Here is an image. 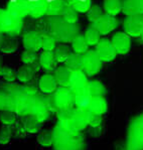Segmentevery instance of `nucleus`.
Instances as JSON below:
<instances>
[{
	"instance_id": "49530a36",
	"label": "nucleus",
	"mask_w": 143,
	"mask_h": 150,
	"mask_svg": "<svg viewBox=\"0 0 143 150\" xmlns=\"http://www.w3.org/2000/svg\"><path fill=\"white\" fill-rule=\"evenodd\" d=\"M2 67V61H1V57H0V68Z\"/></svg>"
},
{
	"instance_id": "a878e982",
	"label": "nucleus",
	"mask_w": 143,
	"mask_h": 150,
	"mask_svg": "<svg viewBox=\"0 0 143 150\" xmlns=\"http://www.w3.org/2000/svg\"><path fill=\"white\" fill-rule=\"evenodd\" d=\"M75 96V106L79 109H86L88 110L89 108V105L91 103V100H92V96L88 93L87 90L85 91H82V92H78V93H75L74 94Z\"/></svg>"
},
{
	"instance_id": "ea45409f",
	"label": "nucleus",
	"mask_w": 143,
	"mask_h": 150,
	"mask_svg": "<svg viewBox=\"0 0 143 150\" xmlns=\"http://www.w3.org/2000/svg\"><path fill=\"white\" fill-rule=\"evenodd\" d=\"M0 77L5 81V82L8 83H13L17 79L15 71L11 68H9V67H4V66H2L0 68Z\"/></svg>"
},
{
	"instance_id": "f03ea898",
	"label": "nucleus",
	"mask_w": 143,
	"mask_h": 150,
	"mask_svg": "<svg viewBox=\"0 0 143 150\" xmlns=\"http://www.w3.org/2000/svg\"><path fill=\"white\" fill-rule=\"evenodd\" d=\"M50 28V34L61 42H72V40L80 33L78 23H69L59 16H50L47 18Z\"/></svg>"
},
{
	"instance_id": "aec40b11",
	"label": "nucleus",
	"mask_w": 143,
	"mask_h": 150,
	"mask_svg": "<svg viewBox=\"0 0 143 150\" xmlns=\"http://www.w3.org/2000/svg\"><path fill=\"white\" fill-rule=\"evenodd\" d=\"M38 61L40 64V68L43 71H52L56 70L57 66V61L55 59L54 52H50V50H45V52H41V54L38 57Z\"/></svg>"
},
{
	"instance_id": "7c9ffc66",
	"label": "nucleus",
	"mask_w": 143,
	"mask_h": 150,
	"mask_svg": "<svg viewBox=\"0 0 143 150\" xmlns=\"http://www.w3.org/2000/svg\"><path fill=\"white\" fill-rule=\"evenodd\" d=\"M74 109L75 108H67V109H61L57 111V124L61 126L64 127V128L69 129V125H70V121L73 116Z\"/></svg>"
},
{
	"instance_id": "f8f14e48",
	"label": "nucleus",
	"mask_w": 143,
	"mask_h": 150,
	"mask_svg": "<svg viewBox=\"0 0 143 150\" xmlns=\"http://www.w3.org/2000/svg\"><path fill=\"white\" fill-rule=\"evenodd\" d=\"M6 10L13 17L23 20L28 16V0H10Z\"/></svg>"
},
{
	"instance_id": "5701e85b",
	"label": "nucleus",
	"mask_w": 143,
	"mask_h": 150,
	"mask_svg": "<svg viewBox=\"0 0 143 150\" xmlns=\"http://www.w3.org/2000/svg\"><path fill=\"white\" fill-rule=\"evenodd\" d=\"M35 73L36 71L34 70L32 66H30V64H23L16 71V78L20 83L27 84V83L31 82L33 80Z\"/></svg>"
},
{
	"instance_id": "9b49d317",
	"label": "nucleus",
	"mask_w": 143,
	"mask_h": 150,
	"mask_svg": "<svg viewBox=\"0 0 143 150\" xmlns=\"http://www.w3.org/2000/svg\"><path fill=\"white\" fill-rule=\"evenodd\" d=\"M119 22L118 20L115 18V16L109 15V14H103L97 20L96 22H94L93 25L98 29V31L100 32L101 35H106L109 34L110 32H112L115 28H117Z\"/></svg>"
},
{
	"instance_id": "0eeeda50",
	"label": "nucleus",
	"mask_w": 143,
	"mask_h": 150,
	"mask_svg": "<svg viewBox=\"0 0 143 150\" xmlns=\"http://www.w3.org/2000/svg\"><path fill=\"white\" fill-rule=\"evenodd\" d=\"M90 116H91V112L89 110L75 108L70 121L69 129L72 131H77V132L85 130L89 126Z\"/></svg>"
},
{
	"instance_id": "dca6fc26",
	"label": "nucleus",
	"mask_w": 143,
	"mask_h": 150,
	"mask_svg": "<svg viewBox=\"0 0 143 150\" xmlns=\"http://www.w3.org/2000/svg\"><path fill=\"white\" fill-rule=\"evenodd\" d=\"M38 89L41 93H43L45 95H50L54 94L57 89V83L56 81L54 75L50 73H47L45 75H42L38 80Z\"/></svg>"
},
{
	"instance_id": "c756f323",
	"label": "nucleus",
	"mask_w": 143,
	"mask_h": 150,
	"mask_svg": "<svg viewBox=\"0 0 143 150\" xmlns=\"http://www.w3.org/2000/svg\"><path fill=\"white\" fill-rule=\"evenodd\" d=\"M66 66L70 69L71 71H78L83 69V54L73 52L70 54L69 57L66 61Z\"/></svg>"
},
{
	"instance_id": "393cba45",
	"label": "nucleus",
	"mask_w": 143,
	"mask_h": 150,
	"mask_svg": "<svg viewBox=\"0 0 143 150\" xmlns=\"http://www.w3.org/2000/svg\"><path fill=\"white\" fill-rule=\"evenodd\" d=\"M17 47L18 41L15 38V36L3 34L1 47H0V52H2L3 54H12V52H14L17 50Z\"/></svg>"
},
{
	"instance_id": "4468645a",
	"label": "nucleus",
	"mask_w": 143,
	"mask_h": 150,
	"mask_svg": "<svg viewBox=\"0 0 143 150\" xmlns=\"http://www.w3.org/2000/svg\"><path fill=\"white\" fill-rule=\"evenodd\" d=\"M112 45L116 50L117 54H125L131 48L130 36L126 32L118 31L112 36Z\"/></svg>"
},
{
	"instance_id": "4be33fe9",
	"label": "nucleus",
	"mask_w": 143,
	"mask_h": 150,
	"mask_svg": "<svg viewBox=\"0 0 143 150\" xmlns=\"http://www.w3.org/2000/svg\"><path fill=\"white\" fill-rule=\"evenodd\" d=\"M72 71L67 66L59 67L54 71V76L59 87H69Z\"/></svg>"
},
{
	"instance_id": "b1692460",
	"label": "nucleus",
	"mask_w": 143,
	"mask_h": 150,
	"mask_svg": "<svg viewBox=\"0 0 143 150\" xmlns=\"http://www.w3.org/2000/svg\"><path fill=\"white\" fill-rule=\"evenodd\" d=\"M68 3L66 0H47V11L48 16H59L63 14Z\"/></svg>"
},
{
	"instance_id": "9d476101",
	"label": "nucleus",
	"mask_w": 143,
	"mask_h": 150,
	"mask_svg": "<svg viewBox=\"0 0 143 150\" xmlns=\"http://www.w3.org/2000/svg\"><path fill=\"white\" fill-rule=\"evenodd\" d=\"M95 52L99 55V57L102 59L103 63H109L116 59L117 57V52L113 47L112 41L107 38L100 40V41L96 45Z\"/></svg>"
},
{
	"instance_id": "4c0bfd02",
	"label": "nucleus",
	"mask_w": 143,
	"mask_h": 150,
	"mask_svg": "<svg viewBox=\"0 0 143 150\" xmlns=\"http://www.w3.org/2000/svg\"><path fill=\"white\" fill-rule=\"evenodd\" d=\"M20 59L24 64H32L35 62L38 61V52H32V50H25L24 52H21Z\"/></svg>"
},
{
	"instance_id": "ddd939ff",
	"label": "nucleus",
	"mask_w": 143,
	"mask_h": 150,
	"mask_svg": "<svg viewBox=\"0 0 143 150\" xmlns=\"http://www.w3.org/2000/svg\"><path fill=\"white\" fill-rule=\"evenodd\" d=\"M88 83H89V81H88V76L83 71V70L72 71L69 88H70L71 91L73 92L74 94L87 90Z\"/></svg>"
},
{
	"instance_id": "37998d69",
	"label": "nucleus",
	"mask_w": 143,
	"mask_h": 150,
	"mask_svg": "<svg viewBox=\"0 0 143 150\" xmlns=\"http://www.w3.org/2000/svg\"><path fill=\"white\" fill-rule=\"evenodd\" d=\"M11 96L4 90H0V112L4 110H11Z\"/></svg>"
},
{
	"instance_id": "2eb2a0df",
	"label": "nucleus",
	"mask_w": 143,
	"mask_h": 150,
	"mask_svg": "<svg viewBox=\"0 0 143 150\" xmlns=\"http://www.w3.org/2000/svg\"><path fill=\"white\" fill-rule=\"evenodd\" d=\"M22 43L25 50L38 52L42 47V34L36 30H29L25 32L22 38Z\"/></svg>"
},
{
	"instance_id": "cd10ccee",
	"label": "nucleus",
	"mask_w": 143,
	"mask_h": 150,
	"mask_svg": "<svg viewBox=\"0 0 143 150\" xmlns=\"http://www.w3.org/2000/svg\"><path fill=\"white\" fill-rule=\"evenodd\" d=\"M104 10L106 14L118 15L122 11V0H104Z\"/></svg>"
},
{
	"instance_id": "c9c22d12",
	"label": "nucleus",
	"mask_w": 143,
	"mask_h": 150,
	"mask_svg": "<svg viewBox=\"0 0 143 150\" xmlns=\"http://www.w3.org/2000/svg\"><path fill=\"white\" fill-rule=\"evenodd\" d=\"M17 121V115L12 110H4L0 112V122L4 126H13Z\"/></svg>"
},
{
	"instance_id": "423d86ee",
	"label": "nucleus",
	"mask_w": 143,
	"mask_h": 150,
	"mask_svg": "<svg viewBox=\"0 0 143 150\" xmlns=\"http://www.w3.org/2000/svg\"><path fill=\"white\" fill-rule=\"evenodd\" d=\"M54 101L57 110L73 108L75 106V96L69 87H59L56 90L54 94Z\"/></svg>"
},
{
	"instance_id": "79ce46f5",
	"label": "nucleus",
	"mask_w": 143,
	"mask_h": 150,
	"mask_svg": "<svg viewBox=\"0 0 143 150\" xmlns=\"http://www.w3.org/2000/svg\"><path fill=\"white\" fill-rule=\"evenodd\" d=\"M13 135L12 127L11 126H4L0 129V145H6L10 142Z\"/></svg>"
},
{
	"instance_id": "a211bd4d",
	"label": "nucleus",
	"mask_w": 143,
	"mask_h": 150,
	"mask_svg": "<svg viewBox=\"0 0 143 150\" xmlns=\"http://www.w3.org/2000/svg\"><path fill=\"white\" fill-rule=\"evenodd\" d=\"M122 12L126 16L143 14V0H124L122 1Z\"/></svg>"
},
{
	"instance_id": "de8ad7c7",
	"label": "nucleus",
	"mask_w": 143,
	"mask_h": 150,
	"mask_svg": "<svg viewBox=\"0 0 143 150\" xmlns=\"http://www.w3.org/2000/svg\"><path fill=\"white\" fill-rule=\"evenodd\" d=\"M140 38H141V40L143 41V31H142V33H141V35H140Z\"/></svg>"
},
{
	"instance_id": "473e14b6",
	"label": "nucleus",
	"mask_w": 143,
	"mask_h": 150,
	"mask_svg": "<svg viewBox=\"0 0 143 150\" xmlns=\"http://www.w3.org/2000/svg\"><path fill=\"white\" fill-rule=\"evenodd\" d=\"M84 36H85V38H86L88 45H96L97 43L100 41L101 34L94 25H91V26H89L86 29Z\"/></svg>"
},
{
	"instance_id": "7ed1b4c3",
	"label": "nucleus",
	"mask_w": 143,
	"mask_h": 150,
	"mask_svg": "<svg viewBox=\"0 0 143 150\" xmlns=\"http://www.w3.org/2000/svg\"><path fill=\"white\" fill-rule=\"evenodd\" d=\"M126 150H143V113L134 117L129 124Z\"/></svg>"
},
{
	"instance_id": "2f4dec72",
	"label": "nucleus",
	"mask_w": 143,
	"mask_h": 150,
	"mask_svg": "<svg viewBox=\"0 0 143 150\" xmlns=\"http://www.w3.org/2000/svg\"><path fill=\"white\" fill-rule=\"evenodd\" d=\"M66 2L79 13L87 12L92 6V0H66Z\"/></svg>"
},
{
	"instance_id": "f3484780",
	"label": "nucleus",
	"mask_w": 143,
	"mask_h": 150,
	"mask_svg": "<svg viewBox=\"0 0 143 150\" xmlns=\"http://www.w3.org/2000/svg\"><path fill=\"white\" fill-rule=\"evenodd\" d=\"M47 0H28V15L32 18H41L47 14Z\"/></svg>"
},
{
	"instance_id": "39448f33",
	"label": "nucleus",
	"mask_w": 143,
	"mask_h": 150,
	"mask_svg": "<svg viewBox=\"0 0 143 150\" xmlns=\"http://www.w3.org/2000/svg\"><path fill=\"white\" fill-rule=\"evenodd\" d=\"M103 62L95 50H88L83 54V71L88 76H95L102 69Z\"/></svg>"
},
{
	"instance_id": "72a5a7b5",
	"label": "nucleus",
	"mask_w": 143,
	"mask_h": 150,
	"mask_svg": "<svg viewBox=\"0 0 143 150\" xmlns=\"http://www.w3.org/2000/svg\"><path fill=\"white\" fill-rule=\"evenodd\" d=\"M36 139H38V144L41 145V146H52V143H54V133H52V130L40 131V132H38Z\"/></svg>"
},
{
	"instance_id": "412c9836",
	"label": "nucleus",
	"mask_w": 143,
	"mask_h": 150,
	"mask_svg": "<svg viewBox=\"0 0 143 150\" xmlns=\"http://www.w3.org/2000/svg\"><path fill=\"white\" fill-rule=\"evenodd\" d=\"M88 110L93 114L97 115H104L108 110L107 101L104 97H92L91 103L89 105Z\"/></svg>"
},
{
	"instance_id": "1a4fd4ad",
	"label": "nucleus",
	"mask_w": 143,
	"mask_h": 150,
	"mask_svg": "<svg viewBox=\"0 0 143 150\" xmlns=\"http://www.w3.org/2000/svg\"><path fill=\"white\" fill-rule=\"evenodd\" d=\"M50 113L52 112L48 110L47 104H45V96H38L36 94L33 98L30 115L35 117L40 123H43L50 119Z\"/></svg>"
},
{
	"instance_id": "f257e3e1",
	"label": "nucleus",
	"mask_w": 143,
	"mask_h": 150,
	"mask_svg": "<svg viewBox=\"0 0 143 150\" xmlns=\"http://www.w3.org/2000/svg\"><path fill=\"white\" fill-rule=\"evenodd\" d=\"M54 150H85L86 141L81 132L72 131L57 124L52 129Z\"/></svg>"
},
{
	"instance_id": "c85d7f7f",
	"label": "nucleus",
	"mask_w": 143,
	"mask_h": 150,
	"mask_svg": "<svg viewBox=\"0 0 143 150\" xmlns=\"http://www.w3.org/2000/svg\"><path fill=\"white\" fill-rule=\"evenodd\" d=\"M87 91L92 97H105L106 95V88L100 81H90Z\"/></svg>"
},
{
	"instance_id": "bb28decb",
	"label": "nucleus",
	"mask_w": 143,
	"mask_h": 150,
	"mask_svg": "<svg viewBox=\"0 0 143 150\" xmlns=\"http://www.w3.org/2000/svg\"><path fill=\"white\" fill-rule=\"evenodd\" d=\"M89 47L90 45H88L85 36L80 33L72 40V48H73L74 52H77V54H84L89 50Z\"/></svg>"
},
{
	"instance_id": "a18cd8bd",
	"label": "nucleus",
	"mask_w": 143,
	"mask_h": 150,
	"mask_svg": "<svg viewBox=\"0 0 143 150\" xmlns=\"http://www.w3.org/2000/svg\"><path fill=\"white\" fill-rule=\"evenodd\" d=\"M2 38H3V33L0 32V47H1V42H2Z\"/></svg>"
},
{
	"instance_id": "f704fd0d",
	"label": "nucleus",
	"mask_w": 143,
	"mask_h": 150,
	"mask_svg": "<svg viewBox=\"0 0 143 150\" xmlns=\"http://www.w3.org/2000/svg\"><path fill=\"white\" fill-rule=\"evenodd\" d=\"M71 54L70 47L66 45H61L57 47L54 50L55 59H56L57 63H66L67 59Z\"/></svg>"
},
{
	"instance_id": "20e7f679",
	"label": "nucleus",
	"mask_w": 143,
	"mask_h": 150,
	"mask_svg": "<svg viewBox=\"0 0 143 150\" xmlns=\"http://www.w3.org/2000/svg\"><path fill=\"white\" fill-rule=\"evenodd\" d=\"M23 28V20L13 17L6 9L0 8V32L6 35L17 36Z\"/></svg>"
},
{
	"instance_id": "6e6552de",
	"label": "nucleus",
	"mask_w": 143,
	"mask_h": 150,
	"mask_svg": "<svg viewBox=\"0 0 143 150\" xmlns=\"http://www.w3.org/2000/svg\"><path fill=\"white\" fill-rule=\"evenodd\" d=\"M124 31L132 38H139L143 31V14L126 16L123 22Z\"/></svg>"
},
{
	"instance_id": "6ab92c4d",
	"label": "nucleus",
	"mask_w": 143,
	"mask_h": 150,
	"mask_svg": "<svg viewBox=\"0 0 143 150\" xmlns=\"http://www.w3.org/2000/svg\"><path fill=\"white\" fill-rule=\"evenodd\" d=\"M20 123L27 134H36L40 131L41 124L38 119L32 115H26V116L20 117Z\"/></svg>"
},
{
	"instance_id": "a19ab883",
	"label": "nucleus",
	"mask_w": 143,
	"mask_h": 150,
	"mask_svg": "<svg viewBox=\"0 0 143 150\" xmlns=\"http://www.w3.org/2000/svg\"><path fill=\"white\" fill-rule=\"evenodd\" d=\"M104 14L103 13V10L100 6L98 5H94V6H91L89 10L87 11V17H88V20L91 21L92 23L96 22L99 18L101 17Z\"/></svg>"
},
{
	"instance_id": "e433bc0d",
	"label": "nucleus",
	"mask_w": 143,
	"mask_h": 150,
	"mask_svg": "<svg viewBox=\"0 0 143 150\" xmlns=\"http://www.w3.org/2000/svg\"><path fill=\"white\" fill-rule=\"evenodd\" d=\"M61 16L63 17V19L66 22H69V23H77L78 18H79V12L77 10H75L73 7H71L70 5H67L66 9L64 10L63 14Z\"/></svg>"
},
{
	"instance_id": "58836bf2",
	"label": "nucleus",
	"mask_w": 143,
	"mask_h": 150,
	"mask_svg": "<svg viewBox=\"0 0 143 150\" xmlns=\"http://www.w3.org/2000/svg\"><path fill=\"white\" fill-rule=\"evenodd\" d=\"M57 40L52 34H42V47L45 50H50L54 52L56 48Z\"/></svg>"
},
{
	"instance_id": "c03bdc74",
	"label": "nucleus",
	"mask_w": 143,
	"mask_h": 150,
	"mask_svg": "<svg viewBox=\"0 0 143 150\" xmlns=\"http://www.w3.org/2000/svg\"><path fill=\"white\" fill-rule=\"evenodd\" d=\"M103 123V118L101 115H97V114H93L91 113V116H90V120H89V126L93 129H97L99 128Z\"/></svg>"
}]
</instances>
